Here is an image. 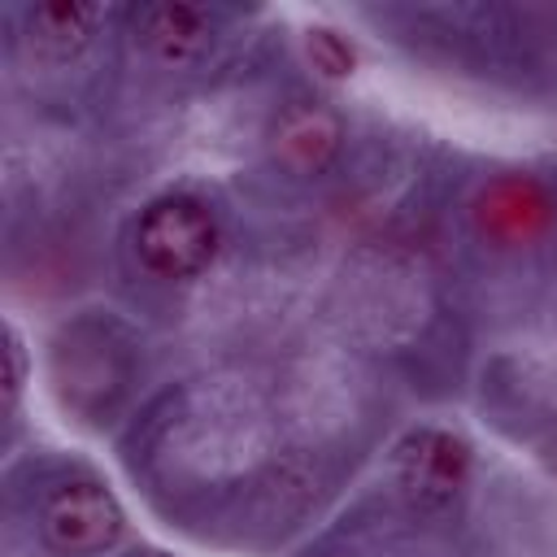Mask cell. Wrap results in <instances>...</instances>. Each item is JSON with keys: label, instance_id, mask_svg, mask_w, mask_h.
<instances>
[{"label": "cell", "instance_id": "cell-4", "mask_svg": "<svg viewBox=\"0 0 557 557\" xmlns=\"http://www.w3.org/2000/svg\"><path fill=\"white\" fill-rule=\"evenodd\" d=\"M470 222L496 248H527L553 231L557 196L535 174H496L470 200Z\"/></svg>", "mask_w": 557, "mask_h": 557}, {"label": "cell", "instance_id": "cell-1", "mask_svg": "<svg viewBox=\"0 0 557 557\" xmlns=\"http://www.w3.org/2000/svg\"><path fill=\"white\" fill-rule=\"evenodd\" d=\"M218 244H222L218 218L196 196H157L152 205L139 209L131 231V248L139 265L165 283H187L205 274L218 257Z\"/></svg>", "mask_w": 557, "mask_h": 557}, {"label": "cell", "instance_id": "cell-7", "mask_svg": "<svg viewBox=\"0 0 557 557\" xmlns=\"http://www.w3.org/2000/svg\"><path fill=\"white\" fill-rule=\"evenodd\" d=\"M100 26V9L96 4H74V0H52V4H35L26 13V44L39 61L65 65L74 57H83L96 39Z\"/></svg>", "mask_w": 557, "mask_h": 557}, {"label": "cell", "instance_id": "cell-8", "mask_svg": "<svg viewBox=\"0 0 557 557\" xmlns=\"http://www.w3.org/2000/svg\"><path fill=\"white\" fill-rule=\"evenodd\" d=\"M305 52H309V61H313V70H318L322 78H348L352 65H357V52H352L348 39H344L339 30H331V26H309V30H305Z\"/></svg>", "mask_w": 557, "mask_h": 557}, {"label": "cell", "instance_id": "cell-9", "mask_svg": "<svg viewBox=\"0 0 557 557\" xmlns=\"http://www.w3.org/2000/svg\"><path fill=\"white\" fill-rule=\"evenodd\" d=\"M22 383H26V344L17 335V326H4V409L13 413L22 400Z\"/></svg>", "mask_w": 557, "mask_h": 557}, {"label": "cell", "instance_id": "cell-2", "mask_svg": "<svg viewBox=\"0 0 557 557\" xmlns=\"http://www.w3.org/2000/svg\"><path fill=\"white\" fill-rule=\"evenodd\" d=\"M470 470H474L470 444L444 426H413L392 448V479L405 505L418 513L453 509L470 487Z\"/></svg>", "mask_w": 557, "mask_h": 557}, {"label": "cell", "instance_id": "cell-6", "mask_svg": "<svg viewBox=\"0 0 557 557\" xmlns=\"http://www.w3.org/2000/svg\"><path fill=\"white\" fill-rule=\"evenodd\" d=\"M139 44L165 70H191L213 48V22L196 4H148L139 9Z\"/></svg>", "mask_w": 557, "mask_h": 557}, {"label": "cell", "instance_id": "cell-3", "mask_svg": "<svg viewBox=\"0 0 557 557\" xmlns=\"http://www.w3.org/2000/svg\"><path fill=\"white\" fill-rule=\"evenodd\" d=\"M39 540L57 557H96L122 540V505L96 479H61L39 500Z\"/></svg>", "mask_w": 557, "mask_h": 557}, {"label": "cell", "instance_id": "cell-5", "mask_svg": "<svg viewBox=\"0 0 557 557\" xmlns=\"http://www.w3.org/2000/svg\"><path fill=\"white\" fill-rule=\"evenodd\" d=\"M344 144V122L322 100H292L270 126V152L292 174H322Z\"/></svg>", "mask_w": 557, "mask_h": 557}]
</instances>
